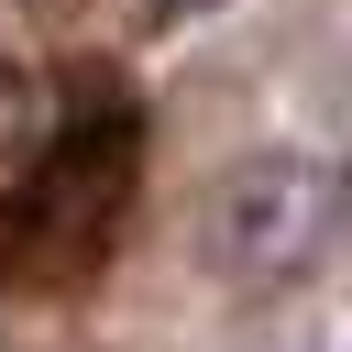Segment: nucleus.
Masks as SVG:
<instances>
[{
    "label": "nucleus",
    "mask_w": 352,
    "mask_h": 352,
    "mask_svg": "<svg viewBox=\"0 0 352 352\" xmlns=\"http://www.w3.org/2000/svg\"><path fill=\"white\" fill-rule=\"evenodd\" d=\"M330 231H341V165L330 154H286V143L242 154L231 176H209L198 220H187V242H198V264L220 286H286V275L319 264Z\"/></svg>",
    "instance_id": "f257e3e1"
}]
</instances>
